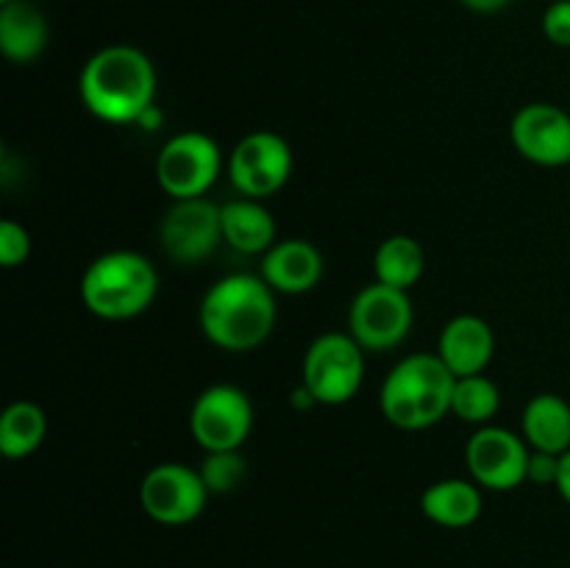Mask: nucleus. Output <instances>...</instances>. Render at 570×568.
<instances>
[{"label": "nucleus", "mask_w": 570, "mask_h": 568, "mask_svg": "<svg viewBox=\"0 0 570 568\" xmlns=\"http://www.w3.org/2000/svg\"><path fill=\"white\" fill-rule=\"evenodd\" d=\"M78 95L89 115L126 126L156 109V67L134 45H109L92 53L78 76Z\"/></svg>", "instance_id": "f257e3e1"}, {"label": "nucleus", "mask_w": 570, "mask_h": 568, "mask_svg": "<svg viewBox=\"0 0 570 568\" xmlns=\"http://www.w3.org/2000/svg\"><path fill=\"white\" fill-rule=\"evenodd\" d=\"M200 332L223 351H254L276 326V293L262 276L234 273L206 290L198 310Z\"/></svg>", "instance_id": "f03ea898"}, {"label": "nucleus", "mask_w": 570, "mask_h": 568, "mask_svg": "<svg viewBox=\"0 0 570 568\" xmlns=\"http://www.w3.org/2000/svg\"><path fill=\"white\" fill-rule=\"evenodd\" d=\"M456 376L451 368L440 360V354H410L387 373L382 384L384 418L395 429L404 432H421L434 427L451 412Z\"/></svg>", "instance_id": "7ed1b4c3"}, {"label": "nucleus", "mask_w": 570, "mask_h": 568, "mask_svg": "<svg viewBox=\"0 0 570 568\" xmlns=\"http://www.w3.org/2000/svg\"><path fill=\"white\" fill-rule=\"evenodd\" d=\"M159 273L148 256L137 251L100 254L81 276V301L95 317L131 321L154 304Z\"/></svg>", "instance_id": "20e7f679"}, {"label": "nucleus", "mask_w": 570, "mask_h": 568, "mask_svg": "<svg viewBox=\"0 0 570 568\" xmlns=\"http://www.w3.org/2000/svg\"><path fill=\"white\" fill-rule=\"evenodd\" d=\"M365 379V349L348 332H326L309 343L301 384L315 404L340 407L354 399Z\"/></svg>", "instance_id": "39448f33"}, {"label": "nucleus", "mask_w": 570, "mask_h": 568, "mask_svg": "<svg viewBox=\"0 0 570 568\" xmlns=\"http://www.w3.org/2000/svg\"><path fill=\"white\" fill-rule=\"evenodd\" d=\"M220 176V148L209 134L181 131L167 139L156 159V182L173 200L204 198Z\"/></svg>", "instance_id": "423d86ee"}, {"label": "nucleus", "mask_w": 570, "mask_h": 568, "mask_svg": "<svg viewBox=\"0 0 570 568\" xmlns=\"http://www.w3.org/2000/svg\"><path fill=\"white\" fill-rule=\"evenodd\" d=\"M415 312L406 290L373 282L354 295L348 310V334L365 351H390L410 334Z\"/></svg>", "instance_id": "0eeeda50"}, {"label": "nucleus", "mask_w": 570, "mask_h": 568, "mask_svg": "<svg viewBox=\"0 0 570 568\" xmlns=\"http://www.w3.org/2000/svg\"><path fill=\"white\" fill-rule=\"evenodd\" d=\"M254 429V404L234 384H212L189 410V432L204 451H239Z\"/></svg>", "instance_id": "6e6552de"}, {"label": "nucleus", "mask_w": 570, "mask_h": 568, "mask_svg": "<svg viewBox=\"0 0 570 568\" xmlns=\"http://www.w3.org/2000/svg\"><path fill=\"white\" fill-rule=\"evenodd\" d=\"M209 488L195 468L181 462H161L145 473L139 501L150 521L161 527H184L200 518L209 501Z\"/></svg>", "instance_id": "1a4fd4ad"}, {"label": "nucleus", "mask_w": 570, "mask_h": 568, "mask_svg": "<svg viewBox=\"0 0 570 568\" xmlns=\"http://www.w3.org/2000/svg\"><path fill=\"white\" fill-rule=\"evenodd\" d=\"M293 176V148L276 131H250L228 156V178L239 195L265 200Z\"/></svg>", "instance_id": "9d476101"}, {"label": "nucleus", "mask_w": 570, "mask_h": 568, "mask_svg": "<svg viewBox=\"0 0 570 568\" xmlns=\"http://www.w3.org/2000/svg\"><path fill=\"white\" fill-rule=\"evenodd\" d=\"M532 449L523 438L504 427H479L465 445V462L479 488L507 493L529 479Z\"/></svg>", "instance_id": "9b49d317"}, {"label": "nucleus", "mask_w": 570, "mask_h": 568, "mask_svg": "<svg viewBox=\"0 0 570 568\" xmlns=\"http://www.w3.org/2000/svg\"><path fill=\"white\" fill-rule=\"evenodd\" d=\"M161 248L178 265H198L209 259L223 239L220 206L206 198L176 200L159 228Z\"/></svg>", "instance_id": "f8f14e48"}, {"label": "nucleus", "mask_w": 570, "mask_h": 568, "mask_svg": "<svg viewBox=\"0 0 570 568\" xmlns=\"http://www.w3.org/2000/svg\"><path fill=\"white\" fill-rule=\"evenodd\" d=\"M512 145L523 159L540 167H562L570 161V115L554 104H527L510 126Z\"/></svg>", "instance_id": "ddd939ff"}, {"label": "nucleus", "mask_w": 570, "mask_h": 568, "mask_svg": "<svg viewBox=\"0 0 570 568\" xmlns=\"http://www.w3.org/2000/svg\"><path fill=\"white\" fill-rule=\"evenodd\" d=\"M262 278L273 293L304 295L315 290L323 278V256L306 239H278L267 254H262Z\"/></svg>", "instance_id": "4468645a"}, {"label": "nucleus", "mask_w": 570, "mask_h": 568, "mask_svg": "<svg viewBox=\"0 0 570 568\" xmlns=\"http://www.w3.org/2000/svg\"><path fill=\"white\" fill-rule=\"evenodd\" d=\"M438 354L454 376L484 373L493 362L495 334L490 323L479 315H456L443 326L438 340Z\"/></svg>", "instance_id": "2eb2a0df"}, {"label": "nucleus", "mask_w": 570, "mask_h": 568, "mask_svg": "<svg viewBox=\"0 0 570 568\" xmlns=\"http://www.w3.org/2000/svg\"><path fill=\"white\" fill-rule=\"evenodd\" d=\"M48 20L28 0H11L0 6V50L14 65L39 59L48 48Z\"/></svg>", "instance_id": "dca6fc26"}, {"label": "nucleus", "mask_w": 570, "mask_h": 568, "mask_svg": "<svg viewBox=\"0 0 570 568\" xmlns=\"http://www.w3.org/2000/svg\"><path fill=\"white\" fill-rule=\"evenodd\" d=\"M482 490L473 479H440L421 496L423 516L445 529H465L482 516Z\"/></svg>", "instance_id": "f3484780"}, {"label": "nucleus", "mask_w": 570, "mask_h": 568, "mask_svg": "<svg viewBox=\"0 0 570 568\" xmlns=\"http://www.w3.org/2000/svg\"><path fill=\"white\" fill-rule=\"evenodd\" d=\"M223 239L239 254H267L276 239V221L256 198H237L220 206Z\"/></svg>", "instance_id": "a211bd4d"}, {"label": "nucleus", "mask_w": 570, "mask_h": 568, "mask_svg": "<svg viewBox=\"0 0 570 568\" xmlns=\"http://www.w3.org/2000/svg\"><path fill=\"white\" fill-rule=\"evenodd\" d=\"M523 440L532 451L562 457L570 449V404L557 393H540L523 407Z\"/></svg>", "instance_id": "6ab92c4d"}, {"label": "nucleus", "mask_w": 570, "mask_h": 568, "mask_svg": "<svg viewBox=\"0 0 570 568\" xmlns=\"http://www.w3.org/2000/svg\"><path fill=\"white\" fill-rule=\"evenodd\" d=\"M373 271H376V282L410 293V287H415L426 273V251L410 234H393L376 248Z\"/></svg>", "instance_id": "aec40b11"}, {"label": "nucleus", "mask_w": 570, "mask_h": 568, "mask_svg": "<svg viewBox=\"0 0 570 568\" xmlns=\"http://www.w3.org/2000/svg\"><path fill=\"white\" fill-rule=\"evenodd\" d=\"M48 438V415L33 401H14L0 415V454L6 460H22L33 454Z\"/></svg>", "instance_id": "412c9836"}, {"label": "nucleus", "mask_w": 570, "mask_h": 568, "mask_svg": "<svg viewBox=\"0 0 570 568\" xmlns=\"http://www.w3.org/2000/svg\"><path fill=\"white\" fill-rule=\"evenodd\" d=\"M501 407L499 384L484 373L473 376H456L454 399H451V412L460 421L473 423V427H488Z\"/></svg>", "instance_id": "4be33fe9"}, {"label": "nucleus", "mask_w": 570, "mask_h": 568, "mask_svg": "<svg viewBox=\"0 0 570 568\" xmlns=\"http://www.w3.org/2000/svg\"><path fill=\"white\" fill-rule=\"evenodd\" d=\"M200 477H204L209 493H232L243 484L248 466H245L243 449L239 451H206V460L200 462Z\"/></svg>", "instance_id": "5701e85b"}, {"label": "nucleus", "mask_w": 570, "mask_h": 568, "mask_svg": "<svg viewBox=\"0 0 570 568\" xmlns=\"http://www.w3.org/2000/svg\"><path fill=\"white\" fill-rule=\"evenodd\" d=\"M31 254V234L14 221L0 223V265L20 267Z\"/></svg>", "instance_id": "b1692460"}, {"label": "nucleus", "mask_w": 570, "mask_h": 568, "mask_svg": "<svg viewBox=\"0 0 570 568\" xmlns=\"http://www.w3.org/2000/svg\"><path fill=\"white\" fill-rule=\"evenodd\" d=\"M543 33L557 48H570V0H551L543 14Z\"/></svg>", "instance_id": "393cba45"}, {"label": "nucleus", "mask_w": 570, "mask_h": 568, "mask_svg": "<svg viewBox=\"0 0 570 568\" xmlns=\"http://www.w3.org/2000/svg\"><path fill=\"white\" fill-rule=\"evenodd\" d=\"M557 471H560V457L546 454V451H532L529 460V479L538 484H557Z\"/></svg>", "instance_id": "a878e982"}, {"label": "nucleus", "mask_w": 570, "mask_h": 568, "mask_svg": "<svg viewBox=\"0 0 570 568\" xmlns=\"http://www.w3.org/2000/svg\"><path fill=\"white\" fill-rule=\"evenodd\" d=\"M460 3L476 14H495V11H504L512 0H460Z\"/></svg>", "instance_id": "bb28decb"}, {"label": "nucleus", "mask_w": 570, "mask_h": 568, "mask_svg": "<svg viewBox=\"0 0 570 568\" xmlns=\"http://www.w3.org/2000/svg\"><path fill=\"white\" fill-rule=\"evenodd\" d=\"M557 490H560L562 499L570 505V449L560 457V471H557Z\"/></svg>", "instance_id": "cd10ccee"}, {"label": "nucleus", "mask_w": 570, "mask_h": 568, "mask_svg": "<svg viewBox=\"0 0 570 568\" xmlns=\"http://www.w3.org/2000/svg\"><path fill=\"white\" fill-rule=\"evenodd\" d=\"M3 3H11V0H0V6H3Z\"/></svg>", "instance_id": "c85d7f7f"}]
</instances>
